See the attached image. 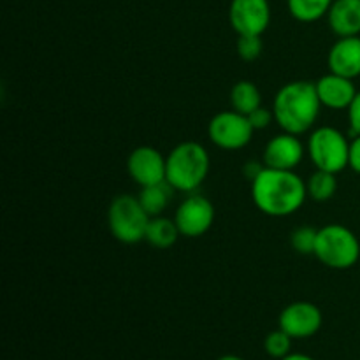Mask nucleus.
Returning a JSON list of instances; mask_svg holds the SVG:
<instances>
[{
  "instance_id": "nucleus-1",
  "label": "nucleus",
  "mask_w": 360,
  "mask_h": 360,
  "mask_svg": "<svg viewBox=\"0 0 360 360\" xmlns=\"http://www.w3.org/2000/svg\"><path fill=\"white\" fill-rule=\"evenodd\" d=\"M308 195L304 179L294 171L266 167L252 181L255 206L269 217H288L301 210Z\"/></svg>"
},
{
  "instance_id": "nucleus-2",
  "label": "nucleus",
  "mask_w": 360,
  "mask_h": 360,
  "mask_svg": "<svg viewBox=\"0 0 360 360\" xmlns=\"http://www.w3.org/2000/svg\"><path fill=\"white\" fill-rule=\"evenodd\" d=\"M319 94L315 83L292 81L280 88L273 102L274 122L288 134L301 136L316 123L320 115Z\"/></svg>"
},
{
  "instance_id": "nucleus-3",
  "label": "nucleus",
  "mask_w": 360,
  "mask_h": 360,
  "mask_svg": "<svg viewBox=\"0 0 360 360\" xmlns=\"http://www.w3.org/2000/svg\"><path fill=\"white\" fill-rule=\"evenodd\" d=\"M210 153L193 141L178 144L165 162V181L179 192H193L199 188L210 172Z\"/></svg>"
},
{
  "instance_id": "nucleus-4",
  "label": "nucleus",
  "mask_w": 360,
  "mask_h": 360,
  "mask_svg": "<svg viewBox=\"0 0 360 360\" xmlns=\"http://www.w3.org/2000/svg\"><path fill=\"white\" fill-rule=\"evenodd\" d=\"M313 255L330 269H350L360 259V243L348 227L330 224L319 229Z\"/></svg>"
},
{
  "instance_id": "nucleus-5",
  "label": "nucleus",
  "mask_w": 360,
  "mask_h": 360,
  "mask_svg": "<svg viewBox=\"0 0 360 360\" xmlns=\"http://www.w3.org/2000/svg\"><path fill=\"white\" fill-rule=\"evenodd\" d=\"M151 217L132 195H120L111 202L108 211V225L115 239L125 245H136L146 238Z\"/></svg>"
},
{
  "instance_id": "nucleus-6",
  "label": "nucleus",
  "mask_w": 360,
  "mask_h": 360,
  "mask_svg": "<svg viewBox=\"0 0 360 360\" xmlns=\"http://www.w3.org/2000/svg\"><path fill=\"white\" fill-rule=\"evenodd\" d=\"M308 150L311 162L320 171L338 174L348 167L350 143L345 134L334 127H320L313 130L308 141Z\"/></svg>"
},
{
  "instance_id": "nucleus-7",
  "label": "nucleus",
  "mask_w": 360,
  "mask_h": 360,
  "mask_svg": "<svg viewBox=\"0 0 360 360\" xmlns=\"http://www.w3.org/2000/svg\"><path fill=\"white\" fill-rule=\"evenodd\" d=\"M253 127L248 116L238 111H221L210 122L207 134L218 148L227 151L241 150L252 141Z\"/></svg>"
},
{
  "instance_id": "nucleus-8",
  "label": "nucleus",
  "mask_w": 360,
  "mask_h": 360,
  "mask_svg": "<svg viewBox=\"0 0 360 360\" xmlns=\"http://www.w3.org/2000/svg\"><path fill=\"white\" fill-rule=\"evenodd\" d=\"M174 221L185 238H200L214 221V207L207 197L192 193L176 210Z\"/></svg>"
},
{
  "instance_id": "nucleus-9",
  "label": "nucleus",
  "mask_w": 360,
  "mask_h": 360,
  "mask_svg": "<svg viewBox=\"0 0 360 360\" xmlns=\"http://www.w3.org/2000/svg\"><path fill=\"white\" fill-rule=\"evenodd\" d=\"M323 323L322 311L319 306L308 301H297L288 304L281 311L278 319V326L281 330L292 336L294 340H304V338L315 336Z\"/></svg>"
},
{
  "instance_id": "nucleus-10",
  "label": "nucleus",
  "mask_w": 360,
  "mask_h": 360,
  "mask_svg": "<svg viewBox=\"0 0 360 360\" xmlns=\"http://www.w3.org/2000/svg\"><path fill=\"white\" fill-rule=\"evenodd\" d=\"M229 18L238 35H262L271 21L269 2L267 0H232Z\"/></svg>"
},
{
  "instance_id": "nucleus-11",
  "label": "nucleus",
  "mask_w": 360,
  "mask_h": 360,
  "mask_svg": "<svg viewBox=\"0 0 360 360\" xmlns=\"http://www.w3.org/2000/svg\"><path fill=\"white\" fill-rule=\"evenodd\" d=\"M165 162L158 150L151 146H139L130 153L127 169L134 181L139 186L157 185L165 181Z\"/></svg>"
},
{
  "instance_id": "nucleus-12",
  "label": "nucleus",
  "mask_w": 360,
  "mask_h": 360,
  "mask_svg": "<svg viewBox=\"0 0 360 360\" xmlns=\"http://www.w3.org/2000/svg\"><path fill=\"white\" fill-rule=\"evenodd\" d=\"M304 157V148L295 134H278L264 150V164L271 169L294 171Z\"/></svg>"
},
{
  "instance_id": "nucleus-13",
  "label": "nucleus",
  "mask_w": 360,
  "mask_h": 360,
  "mask_svg": "<svg viewBox=\"0 0 360 360\" xmlns=\"http://www.w3.org/2000/svg\"><path fill=\"white\" fill-rule=\"evenodd\" d=\"M315 86L322 105L329 109H348L357 95L354 79L334 72L320 77Z\"/></svg>"
},
{
  "instance_id": "nucleus-14",
  "label": "nucleus",
  "mask_w": 360,
  "mask_h": 360,
  "mask_svg": "<svg viewBox=\"0 0 360 360\" xmlns=\"http://www.w3.org/2000/svg\"><path fill=\"white\" fill-rule=\"evenodd\" d=\"M329 70L345 77L360 76V37H340L329 51Z\"/></svg>"
},
{
  "instance_id": "nucleus-15",
  "label": "nucleus",
  "mask_w": 360,
  "mask_h": 360,
  "mask_svg": "<svg viewBox=\"0 0 360 360\" xmlns=\"http://www.w3.org/2000/svg\"><path fill=\"white\" fill-rule=\"evenodd\" d=\"M327 16L330 30L340 37L360 34V0H334Z\"/></svg>"
},
{
  "instance_id": "nucleus-16",
  "label": "nucleus",
  "mask_w": 360,
  "mask_h": 360,
  "mask_svg": "<svg viewBox=\"0 0 360 360\" xmlns=\"http://www.w3.org/2000/svg\"><path fill=\"white\" fill-rule=\"evenodd\" d=\"M179 236H181V232H179L176 221L160 214V217H153L150 220L146 238L144 239H146L151 246H155V248L165 250L171 248V246L178 241Z\"/></svg>"
},
{
  "instance_id": "nucleus-17",
  "label": "nucleus",
  "mask_w": 360,
  "mask_h": 360,
  "mask_svg": "<svg viewBox=\"0 0 360 360\" xmlns=\"http://www.w3.org/2000/svg\"><path fill=\"white\" fill-rule=\"evenodd\" d=\"M171 190L174 188L167 181L150 186H141V193L137 195V199H139L141 206L144 207V211L151 218L160 217L165 211V207H167L169 199H171Z\"/></svg>"
},
{
  "instance_id": "nucleus-18",
  "label": "nucleus",
  "mask_w": 360,
  "mask_h": 360,
  "mask_svg": "<svg viewBox=\"0 0 360 360\" xmlns=\"http://www.w3.org/2000/svg\"><path fill=\"white\" fill-rule=\"evenodd\" d=\"M231 104L234 111L246 116L255 111V109H259L262 105V97H260L257 84H253L252 81H239V83H236L231 91Z\"/></svg>"
},
{
  "instance_id": "nucleus-19",
  "label": "nucleus",
  "mask_w": 360,
  "mask_h": 360,
  "mask_svg": "<svg viewBox=\"0 0 360 360\" xmlns=\"http://www.w3.org/2000/svg\"><path fill=\"white\" fill-rule=\"evenodd\" d=\"M334 0H288V11L295 20L311 23L329 13Z\"/></svg>"
},
{
  "instance_id": "nucleus-20",
  "label": "nucleus",
  "mask_w": 360,
  "mask_h": 360,
  "mask_svg": "<svg viewBox=\"0 0 360 360\" xmlns=\"http://www.w3.org/2000/svg\"><path fill=\"white\" fill-rule=\"evenodd\" d=\"M306 186H308V195L311 199L320 200V202L322 200H329L333 199L338 190L336 174L316 169L311 174V178H309V181L306 183Z\"/></svg>"
},
{
  "instance_id": "nucleus-21",
  "label": "nucleus",
  "mask_w": 360,
  "mask_h": 360,
  "mask_svg": "<svg viewBox=\"0 0 360 360\" xmlns=\"http://www.w3.org/2000/svg\"><path fill=\"white\" fill-rule=\"evenodd\" d=\"M292 340H294V338L288 336L285 330H273V333L266 338V341H264V348H266V352L271 357L281 360L287 357V355H290Z\"/></svg>"
},
{
  "instance_id": "nucleus-22",
  "label": "nucleus",
  "mask_w": 360,
  "mask_h": 360,
  "mask_svg": "<svg viewBox=\"0 0 360 360\" xmlns=\"http://www.w3.org/2000/svg\"><path fill=\"white\" fill-rule=\"evenodd\" d=\"M316 236L319 231L313 227H299L292 232L290 236V245L292 248L297 253L302 255H309V253H315L316 246Z\"/></svg>"
},
{
  "instance_id": "nucleus-23",
  "label": "nucleus",
  "mask_w": 360,
  "mask_h": 360,
  "mask_svg": "<svg viewBox=\"0 0 360 360\" xmlns=\"http://www.w3.org/2000/svg\"><path fill=\"white\" fill-rule=\"evenodd\" d=\"M264 49L262 35H239L238 53L246 62H253L260 56Z\"/></svg>"
},
{
  "instance_id": "nucleus-24",
  "label": "nucleus",
  "mask_w": 360,
  "mask_h": 360,
  "mask_svg": "<svg viewBox=\"0 0 360 360\" xmlns=\"http://www.w3.org/2000/svg\"><path fill=\"white\" fill-rule=\"evenodd\" d=\"M248 120H250V123H252L253 129L262 130V129H267V127H269V123L273 122L274 112H273V109H266L260 105L259 109H255L253 112H250Z\"/></svg>"
},
{
  "instance_id": "nucleus-25",
  "label": "nucleus",
  "mask_w": 360,
  "mask_h": 360,
  "mask_svg": "<svg viewBox=\"0 0 360 360\" xmlns=\"http://www.w3.org/2000/svg\"><path fill=\"white\" fill-rule=\"evenodd\" d=\"M348 120H350V129L354 136H360V91H357L354 102L348 108Z\"/></svg>"
},
{
  "instance_id": "nucleus-26",
  "label": "nucleus",
  "mask_w": 360,
  "mask_h": 360,
  "mask_svg": "<svg viewBox=\"0 0 360 360\" xmlns=\"http://www.w3.org/2000/svg\"><path fill=\"white\" fill-rule=\"evenodd\" d=\"M348 167H352L357 174H360V136H355V139L350 143Z\"/></svg>"
},
{
  "instance_id": "nucleus-27",
  "label": "nucleus",
  "mask_w": 360,
  "mask_h": 360,
  "mask_svg": "<svg viewBox=\"0 0 360 360\" xmlns=\"http://www.w3.org/2000/svg\"><path fill=\"white\" fill-rule=\"evenodd\" d=\"M264 169H266V164H259V162H248L245 167L246 178H248L250 181H253V179H255L257 176L264 171Z\"/></svg>"
},
{
  "instance_id": "nucleus-28",
  "label": "nucleus",
  "mask_w": 360,
  "mask_h": 360,
  "mask_svg": "<svg viewBox=\"0 0 360 360\" xmlns=\"http://www.w3.org/2000/svg\"><path fill=\"white\" fill-rule=\"evenodd\" d=\"M281 360H315V359H311L309 355H304V354H290Z\"/></svg>"
},
{
  "instance_id": "nucleus-29",
  "label": "nucleus",
  "mask_w": 360,
  "mask_h": 360,
  "mask_svg": "<svg viewBox=\"0 0 360 360\" xmlns=\"http://www.w3.org/2000/svg\"><path fill=\"white\" fill-rule=\"evenodd\" d=\"M218 360H245V359L238 357V355H224V357H220Z\"/></svg>"
}]
</instances>
